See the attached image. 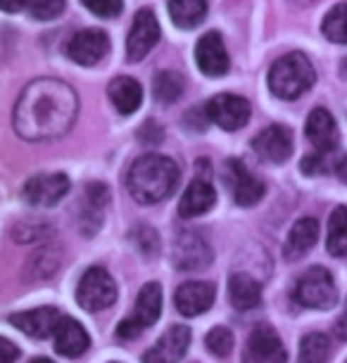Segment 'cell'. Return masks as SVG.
<instances>
[{
	"instance_id": "cell-34",
	"label": "cell",
	"mask_w": 347,
	"mask_h": 363,
	"mask_svg": "<svg viewBox=\"0 0 347 363\" xmlns=\"http://www.w3.org/2000/svg\"><path fill=\"white\" fill-rule=\"evenodd\" d=\"M93 15L103 17V19H112L119 17L121 10H124V3L121 0H81Z\"/></svg>"
},
{
	"instance_id": "cell-19",
	"label": "cell",
	"mask_w": 347,
	"mask_h": 363,
	"mask_svg": "<svg viewBox=\"0 0 347 363\" xmlns=\"http://www.w3.org/2000/svg\"><path fill=\"white\" fill-rule=\"evenodd\" d=\"M216 202V193H214V186L207 181V178H193L190 186L186 188V193L181 195V202H179V214L183 218H195V216H202L205 211H209L214 207Z\"/></svg>"
},
{
	"instance_id": "cell-33",
	"label": "cell",
	"mask_w": 347,
	"mask_h": 363,
	"mask_svg": "<svg viewBox=\"0 0 347 363\" xmlns=\"http://www.w3.org/2000/svg\"><path fill=\"white\" fill-rule=\"evenodd\" d=\"M136 240V245L143 250V255L145 257H155L160 252V238H158V233H155L153 228H148V225H138V228L133 230V235Z\"/></svg>"
},
{
	"instance_id": "cell-29",
	"label": "cell",
	"mask_w": 347,
	"mask_h": 363,
	"mask_svg": "<svg viewBox=\"0 0 347 363\" xmlns=\"http://www.w3.org/2000/svg\"><path fill=\"white\" fill-rule=\"evenodd\" d=\"M321 31L333 43L347 45V3H338L336 8L329 10L321 22Z\"/></svg>"
},
{
	"instance_id": "cell-12",
	"label": "cell",
	"mask_w": 347,
	"mask_h": 363,
	"mask_svg": "<svg viewBox=\"0 0 347 363\" xmlns=\"http://www.w3.org/2000/svg\"><path fill=\"white\" fill-rule=\"evenodd\" d=\"M195 62L205 77L219 79L228 72L231 60L219 31H207L195 45Z\"/></svg>"
},
{
	"instance_id": "cell-43",
	"label": "cell",
	"mask_w": 347,
	"mask_h": 363,
	"mask_svg": "<svg viewBox=\"0 0 347 363\" xmlns=\"http://www.w3.org/2000/svg\"><path fill=\"white\" fill-rule=\"evenodd\" d=\"M31 363H53L50 359H43V356H38V359H33Z\"/></svg>"
},
{
	"instance_id": "cell-27",
	"label": "cell",
	"mask_w": 347,
	"mask_h": 363,
	"mask_svg": "<svg viewBox=\"0 0 347 363\" xmlns=\"http://www.w3.org/2000/svg\"><path fill=\"white\" fill-rule=\"evenodd\" d=\"M183 91H186V81H183L179 72L162 69L158 72V77L153 79V95L162 105H172V102L181 98Z\"/></svg>"
},
{
	"instance_id": "cell-13",
	"label": "cell",
	"mask_w": 347,
	"mask_h": 363,
	"mask_svg": "<svg viewBox=\"0 0 347 363\" xmlns=\"http://www.w3.org/2000/svg\"><path fill=\"white\" fill-rule=\"evenodd\" d=\"M70 193V178L65 174H38L24 183V200L38 207H53Z\"/></svg>"
},
{
	"instance_id": "cell-35",
	"label": "cell",
	"mask_w": 347,
	"mask_h": 363,
	"mask_svg": "<svg viewBox=\"0 0 347 363\" xmlns=\"http://www.w3.org/2000/svg\"><path fill=\"white\" fill-rule=\"evenodd\" d=\"M138 140L143 143V145L153 147V145H160L162 143V128L158 121H145V124L141 126L138 131Z\"/></svg>"
},
{
	"instance_id": "cell-6",
	"label": "cell",
	"mask_w": 347,
	"mask_h": 363,
	"mask_svg": "<svg viewBox=\"0 0 347 363\" xmlns=\"http://www.w3.org/2000/svg\"><path fill=\"white\" fill-rule=\"evenodd\" d=\"M160 22L155 17L153 10L143 8L138 10V15L133 17V24L128 29L126 38V60L128 62H141L148 57V52L158 45L160 40Z\"/></svg>"
},
{
	"instance_id": "cell-16",
	"label": "cell",
	"mask_w": 347,
	"mask_h": 363,
	"mask_svg": "<svg viewBox=\"0 0 347 363\" xmlns=\"http://www.w3.org/2000/svg\"><path fill=\"white\" fill-rule=\"evenodd\" d=\"M190 347V330L186 325H174L148 349L143 363H179Z\"/></svg>"
},
{
	"instance_id": "cell-8",
	"label": "cell",
	"mask_w": 347,
	"mask_h": 363,
	"mask_svg": "<svg viewBox=\"0 0 347 363\" xmlns=\"http://www.w3.org/2000/svg\"><path fill=\"white\" fill-rule=\"evenodd\" d=\"M288 354L281 337L276 335L274 328L269 325H257L248 337L245 345L243 363H285Z\"/></svg>"
},
{
	"instance_id": "cell-4",
	"label": "cell",
	"mask_w": 347,
	"mask_h": 363,
	"mask_svg": "<svg viewBox=\"0 0 347 363\" xmlns=\"http://www.w3.org/2000/svg\"><path fill=\"white\" fill-rule=\"evenodd\" d=\"M295 299L307 309H333L338 304V287L333 283V276L321 266H312L297 280Z\"/></svg>"
},
{
	"instance_id": "cell-10",
	"label": "cell",
	"mask_w": 347,
	"mask_h": 363,
	"mask_svg": "<svg viewBox=\"0 0 347 363\" xmlns=\"http://www.w3.org/2000/svg\"><path fill=\"white\" fill-rule=\"evenodd\" d=\"M107 52H110V38L100 29H84L74 33L67 43V57L81 67L98 65Z\"/></svg>"
},
{
	"instance_id": "cell-40",
	"label": "cell",
	"mask_w": 347,
	"mask_h": 363,
	"mask_svg": "<svg viewBox=\"0 0 347 363\" xmlns=\"http://www.w3.org/2000/svg\"><path fill=\"white\" fill-rule=\"evenodd\" d=\"M26 3L29 0H0L5 12H19V10H26Z\"/></svg>"
},
{
	"instance_id": "cell-31",
	"label": "cell",
	"mask_w": 347,
	"mask_h": 363,
	"mask_svg": "<svg viewBox=\"0 0 347 363\" xmlns=\"http://www.w3.org/2000/svg\"><path fill=\"white\" fill-rule=\"evenodd\" d=\"M26 12L38 22H50L65 12V0H29Z\"/></svg>"
},
{
	"instance_id": "cell-41",
	"label": "cell",
	"mask_w": 347,
	"mask_h": 363,
	"mask_svg": "<svg viewBox=\"0 0 347 363\" xmlns=\"http://www.w3.org/2000/svg\"><path fill=\"white\" fill-rule=\"evenodd\" d=\"M338 176H340V181L347 183V160H343L338 164Z\"/></svg>"
},
{
	"instance_id": "cell-5",
	"label": "cell",
	"mask_w": 347,
	"mask_h": 363,
	"mask_svg": "<svg viewBox=\"0 0 347 363\" xmlns=\"http://www.w3.org/2000/svg\"><path fill=\"white\" fill-rule=\"evenodd\" d=\"M77 301L86 311H103L117 301V283L100 266H91L79 280Z\"/></svg>"
},
{
	"instance_id": "cell-15",
	"label": "cell",
	"mask_w": 347,
	"mask_h": 363,
	"mask_svg": "<svg viewBox=\"0 0 347 363\" xmlns=\"http://www.w3.org/2000/svg\"><path fill=\"white\" fill-rule=\"evenodd\" d=\"M60 320H62V316H60L55 306H38V309L19 311L10 316V323L33 340H45L55 335Z\"/></svg>"
},
{
	"instance_id": "cell-1",
	"label": "cell",
	"mask_w": 347,
	"mask_h": 363,
	"mask_svg": "<svg viewBox=\"0 0 347 363\" xmlns=\"http://www.w3.org/2000/svg\"><path fill=\"white\" fill-rule=\"evenodd\" d=\"M77 116L79 95L70 84L60 79H36L19 93L12 124L19 138L40 143L70 133Z\"/></svg>"
},
{
	"instance_id": "cell-38",
	"label": "cell",
	"mask_w": 347,
	"mask_h": 363,
	"mask_svg": "<svg viewBox=\"0 0 347 363\" xmlns=\"http://www.w3.org/2000/svg\"><path fill=\"white\" fill-rule=\"evenodd\" d=\"M324 155V152H321ZM321 155H314V157H304L302 160V174H309V176H314V174H326V162H321Z\"/></svg>"
},
{
	"instance_id": "cell-22",
	"label": "cell",
	"mask_w": 347,
	"mask_h": 363,
	"mask_svg": "<svg viewBox=\"0 0 347 363\" xmlns=\"http://www.w3.org/2000/svg\"><path fill=\"white\" fill-rule=\"evenodd\" d=\"M228 299L238 311H250L262 304V285L248 273H233L228 278Z\"/></svg>"
},
{
	"instance_id": "cell-18",
	"label": "cell",
	"mask_w": 347,
	"mask_h": 363,
	"mask_svg": "<svg viewBox=\"0 0 347 363\" xmlns=\"http://www.w3.org/2000/svg\"><path fill=\"white\" fill-rule=\"evenodd\" d=\"M307 138L319 152H333L340 143V133L336 126V119L329 109L316 107L307 116Z\"/></svg>"
},
{
	"instance_id": "cell-36",
	"label": "cell",
	"mask_w": 347,
	"mask_h": 363,
	"mask_svg": "<svg viewBox=\"0 0 347 363\" xmlns=\"http://www.w3.org/2000/svg\"><path fill=\"white\" fill-rule=\"evenodd\" d=\"M107 200H110V193H107L105 183H91V186H88V204H91L93 209H103Z\"/></svg>"
},
{
	"instance_id": "cell-25",
	"label": "cell",
	"mask_w": 347,
	"mask_h": 363,
	"mask_svg": "<svg viewBox=\"0 0 347 363\" xmlns=\"http://www.w3.org/2000/svg\"><path fill=\"white\" fill-rule=\"evenodd\" d=\"M167 8L179 29H195L207 15V0H169Z\"/></svg>"
},
{
	"instance_id": "cell-32",
	"label": "cell",
	"mask_w": 347,
	"mask_h": 363,
	"mask_svg": "<svg viewBox=\"0 0 347 363\" xmlns=\"http://www.w3.org/2000/svg\"><path fill=\"white\" fill-rule=\"evenodd\" d=\"M205 347L212 352L214 356H224L231 354V349H233V333L228 330V328H212V330L207 333V340H205Z\"/></svg>"
},
{
	"instance_id": "cell-24",
	"label": "cell",
	"mask_w": 347,
	"mask_h": 363,
	"mask_svg": "<svg viewBox=\"0 0 347 363\" xmlns=\"http://www.w3.org/2000/svg\"><path fill=\"white\" fill-rule=\"evenodd\" d=\"M162 313V287L158 283H145L138 292V301H136V311H133V320H138L145 328H150L158 323Z\"/></svg>"
},
{
	"instance_id": "cell-42",
	"label": "cell",
	"mask_w": 347,
	"mask_h": 363,
	"mask_svg": "<svg viewBox=\"0 0 347 363\" xmlns=\"http://www.w3.org/2000/svg\"><path fill=\"white\" fill-rule=\"evenodd\" d=\"M340 74H343V77H347V57L343 60V65H340Z\"/></svg>"
},
{
	"instance_id": "cell-11",
	"label": "cell",
	"mask_w": 347,
	"mask_h": 363,
	"mask_svg": "<svg viewBox=\"0 0 347 363\" xmlns=\"http://www.w3.org/2000/svg\"><path fill=\"white\" fill-rule=\"evenodd\" d=\"M226 183L231 186L236 204H241V207H253L267 193V186L241 160L226 162Z\"/></svg>"
},
{
	"instance_id": "cell-39",
	"label": "cell",
	"mask_w": 347,
	"mask_h": 363,
	"mask_svg": "<svg viewBox=\"0 0 347 363\" xmlns=\"http://www.w3.org/2000/svg\"><path fill=\"white\" fill-rule=\"evenodd\" d=\"M19 356V347H15L8 337H0V361L3 363H15Z\"/></svg>"
},
{
	"instance_id": "cell-30",
	"label": "cell",
	"mask_w": 347,
	"mask_h": 363,
	"mask_svg": "<svg viewBox=\"0 0 347 363\" xmlns=\"http://www.w3.org/2000/svg\"><path fill=\"white\" fill-rule=\"evenodd\" d=\"M331 340L321 333H312L300 342V363H329Z\"/></svg>"
},
{
	"instance_id": "cell-3",
	"label": "cell",
	"mask_w": 347,
	"mask_h": 363,
	"mask_svg": "<svg viewBox=\"0 0 347 363\" xmlns=\"http://www.w3.org/2000/svg\"><path fill=\"white\" fill-rule=\"evenodd\" d=\"M316 72L302 52H288L278 57L269 69V88L281 100H297L314 86Z\"/></svg>"
},
{
	"instance_id": "cell-44",
	"label": "cell",
	"mask_w": 347,
	"mask_h": 363,
	"mask_svg": "<svg viewBox=\"0 0 347 363\" xmlns=\"http://www.w3.org/2000/svg\"><path fill=\"white\" fill-rule=\"evenodd\" d=\"M343 323L347 325V301H345V316H343Z\"/></svg>"
},
{
	"instance_id": "cell-28",
	"label": "cell",
	"mask_w": 347,
	"mask_h": 363,
	"mask_svg": "<svg viewBox=\"0 0 347 363\" xmlns=\"http://www.w3.org/2000/svg\"><path fill=\"white\" fill-rule=\"evenodd\" d=\"M326 247L333 257H347V207H336L329 221Z\"/></svg>"
},
{
	"instance_id": "cell-9",
	"label": "cell",
	"mask_w": 347,
	"mask_h": 363,
	"mask_svg": "<svg viewBox=\"0 0 347 363\" xmlns=\"http://www.w3.org/2000/svg\"><path fill=\"white\" fill-rule=\"evenodd\" d=\"M174 264L181 271H202L212 264V247L200 233L183 230L174 242Z\"/></svg>"
},
{
	"instance_id": "cell-7",
	"label": "cell",
	"mask_w": 347,
	"mask_h": 363,
	"mask_svg": "<svg viewBox=\"0 0 347 363\" xmlns=\"http://www.w3.org/2000/svg\"><path fill=\"white\" fill-rule=\"evenodd\" d=\"M207 119L224 131H238L250 121V102L241 95L221 93L205 105Z\"/></svg>"
},
{
	"instance_id": "cell-21",
	"label": "cell",
	"mask_w": 347,
	"mask_h": 363,
	"mask_svg": "<svg viewBox=\"0 0 347 363\" xmlns=\"http://www.w3.org/2000/svg\"><path fill=\"white\" fill-rule=\"evenodd\" d=\"M55 337V352L60 356H67V359H77L88 349L91 340H88V333L86 328L74 320L70 316H62L57 325V333L53 335Z\"/></svg>"
},
{
	"instance_id": "cell-17",
	"label": "cell",
	"mask_w": 347,
	"mask_h": 363,
	"mask_svg": "<svg viewBox=\"0 0 347 363\" xmlns=\"http://www.w3.org/2000/svg\"><path fill=\"white\" fill-rule=\"evenodd\" d=\"M174 304L179 309L181 316H200L212 309L214 304V285L212 283H197V280H190V283H183L174 294Z\"/></svg>"
},
{
	"instance_id": "cell-2",
	"label": "cell",
	"mask_w": 347,
	"mask_h": 363,
	"mask_svg": "<svg viewBox=\"0 0 347 363\" xmlns=\"http://www.w3.org/2000/svg\"><path fill=\"white\" fill-rule=\"evenodd\" d=\"M181 181V171L172 157L165 155H143L138 157L126 174L128 195L138 204H158L174 193Z\"/></svg>"
},
{
	"instance_id": "cell-26",
	"label": "cell",
	"mask_w": 347,
	"mask_h": 363,
	"mask_svg": "<svg viewBox=\"0 0 347 363\" xmlns=\"http://www.w3.org/2000/svg\"><path fill=\"white\" fill-rule=\"evenodd\" d=\"M60 266H62V250L55 247V245H45V247H40L36 255L29 257L24 276L31 280L48 278V276H53Z\"/></svg>"
},
{
	"instance_id": "cell-37",
	"label": "cell",
	"mask_w": 347,
	"mask_h": 363,
	"mask_svg": "<svg viewBox=\"0 0 347 363\" xmlns=\"http://www.w3.org/2000/svg\"><path fill=\"white\" fill-rule=\"evenodd\" d=\"M141 333H143V325L138 323V320H133L131 316L124 318V320H121V323L117 325V337H119V340H136Z\"/></svg>"
},
{
	"instance_id": "cell-14",
	"label": "cell",
	"mask_w": 347,
	"mask_h": 363,
	"mask_svg": "<svg viewBox=\"0 0 347 363\" xmlns=\"http://www.w3.org/2000/svg\"><path fill=\"white\" fill-rule=\"evenodd\" d=\"M253 150H255V155L260 157L262 162L283 164L292 155V133H290V128L281 126V124H274V126L264 128L262 133L255 135Z\"/></svg>"
},
{
	"instance_id": "cell-23",
	"label": "cell",
	"mask_w": 347,
	"mask_h": 363,
	"mask_svg": "<svg viewBox=\"0 0 347 363\" xmlns=\"http://www.w3.org/2000/svg\"><path fill=\"white\" fill-rule=\"evenodd\" d=\"M110 100L114 109H117L119 114H133L138 112L141 102H143V88L136 79L131 77H117L110 84Z\"/></svg>"
},
{
	"instance_id": "cell-20",
	"label": "cell",
	"mask_w": 347,
	"mask_h": 363,
	"mask_svg": "<svg viewBox=\"0 0 347 363\" xmlns=\"http://www.w3.org/2000/svg\"><path fill=\"white\" fill-rule=\"evenodd\" d=\"M319 240V221L316 218H300L295 221V225L290 228L288 238H285V245H283V257L288 262H297L302 259L304 255H309L312 247L316 245Z\"/></svg>"
}]
</instances>
